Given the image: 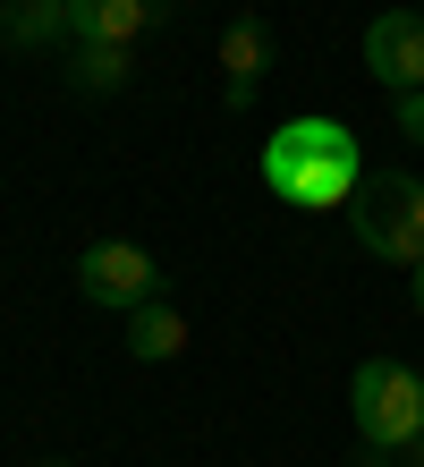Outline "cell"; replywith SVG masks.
<instances>
[{"mask_svg":"<svg viewBox=\"0 0 424 467\" xmlns=\"http://www.w3.org/2000/svg\"><path fill=\"white\" fill-rule=\"evenodd\" d=\"M161 0H68V43L77 51H136Z\"/></svg>","mask_w":424,"mask_h":467,"instance_id":"6","label":"cell"},{"mask_svg":"<svg viewBox=\"0 0 424 467\" xmlns=\"http://www.w3.org/2000/svg\"><path fill=\"white\" fill-rule=\"evenodd\" d=\"M339 222H348V238H357L374 264L416 272V264H424V179H416V171H365L357 204L339 213Z\"/></svg>","mask_w":424,"mask_h":467,"instance_id":"2","label":"cell"},{"mask_svg":"<svg viewBox=\"0 0 424 467\" xmlns=\"http://www.w3.org/2000/svg\"><path fill=\"white\" fill-rule=\"evenodd\" d=\"M399 459H408V467H424V433H416V442H408V451H399Z\"/></svg>","mask_w":424,"mask_h":467,"instance_id":"13","label":"cell"},{"mask_svg":"<svg viewBox=\"0 0 424 467\" xmlns=\"http://www.w3.org/2000/svg\"><path fill=\"white\" fill-rule=\"evenodd\" d=\"M408 297H416V315H424V264H416V272H408Z\"/></svg>","mask_w":424,"mask_h":467,"instance_id":"12","label":"cell"},{"mask_svg":"<svg viewBox=\"0 0 424 467\" xmlns=\"http://www.w3.org/2000/svg\"><path fill=\"white\" fill-rule=\"evenodd\" d=\"M0 43H9V51L68 43V0H0Z\"/></svg>","mask_w":424,"mask_h":467,"instance_id":"8","label":"cell"},{"mask_svg":"<svg viewBox=\"0 0 424 467\" xmlns=\"http://www.w3.org/2000/svg\"><path fill=\"white\" fill-rule=\"evenodd\" d=\"M416 17H424V0H416Z\"/></svg>","mask_w":424,"mask_h":467,"instance_id":"15","label":"cell"},{"mask_svg":"<svg viewBox=\"0 0 424 467\" xmlns=\"http://www.w3.org/2000/svg\"><path fill=\"white\" fill-rule=\"evenodd\" d=\"M254 179H264V196H280L289 213H348L357 187H365V145H357L348 119L297 111V119H280L264 136Z\"/></svg>","mask_w":424,"mask_h":467,"instance_id":"1","label":"cell"},{"mask_svg":"<svg viewBox=\"0 0 424 467\" xmlns=\"http://www.w3.org/2000/svg\"><path fill=\"white\" fill-rule=\"evenodd\" d=\"M390 128H399L408 145H424V94H399V102H390Z\"/></svg>","mask_w":424,"mask_h":467,"instance_id":"11","label":"cell"},{"mask_svg":"<svg viewBox=\"0 0 424 467\" xmlns=\"http://www.w3.org/2000/svg\"><path fill=\"white\" fill-rule=\"evenodd\" d=\"M35 467H68V459H35Z\"/></svg>","mask_w":424,"mask_h":467,"instance_id":"14","label":"cell"},{"mask_svg":"<svg viewBox=\"0 0 424 467\" xmlns=\"http://www.w3.org/2000/svg\"><path fill=\"white\" fill-rule=\"evenodd\" d=\"M77 289H85V306H102V315H136V306L161 297V264L136 238H94L77 255Z\"/></svg>","mask_w":424,"mask_h":467,"instance_id":"4","label":"cell"},{"mask_svg":"<svg viewBox=\"0 0 424 467\" xmlns=\"http://www.w3.org/2000/svg\"><path fill=\"white\" fill-rule=\"evenodd\" d=\"M264 68H272V26H264V17H238L230 35H221V94H230V111H246V102H254Z\"/></svg>","mask_w":424,"mask_h":467,"instance_id":"7","label":"cell"},{"mask_svg":"<svg viewBox=\"0 0 424 467\" xmlns=\"http://www.w3.org/2000/svg\"><path fill=\"white\" fill-rule=\"evenodd\" d=\"M128 68H136L128 51H77V60H68V86H77V94H119Z\"/></svg>","mask_w":424,"mask_h":467,"instance_id":"10","label":"cell"},{"mask_svg":"<svg viewBox=\"0 0 424 467\" xmlns=\"http://www.w3.org/2000/svg\"><path fill=\"white\" fill-rule=\"evenodd\" d=\"M348 417H357V442L399 459L416 433H424V374L408 357H365L348 374Z\"/></svg>","mask_w":424,"mask_h":467,"instance_id":"3","label":"cell"},{"mask_svg":"<svg viewBox=\"0 0 424 467\" xmlns=\"http://www.w3.org/2000/svg\"><path fill=\"white\" fill-rule=\"evenodd\" d=\"M179 348H187L179 306H161V297H153V306L128 315V357H136V366H161V357H179Z\"/></svg>","mask_w":424,"mask_h":467,"instance_id":"9","label":"cell"},{"mask_svg":"<svg viewBox=\"0 0 424 467\" xmlns=\"http://www.w3.org/2000/svg\"><path fill=\"white\" fill-rule=\"evenodd\" d=\"M365 77L390 102L424 94V17L416 9H374V26H365Z\"/></svg>","mask_w":424,"mask_h":467,"instance_id":"5","label":"cell"}]
</instances>
